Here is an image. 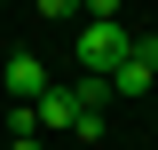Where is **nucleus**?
Returning a JSON list of instances; mask_svg holds the SVG:
<instances>
[{
    "mask_svg": "<svg viewBox=\"0 0 158 150\" xmlns=\"http://www.w3.org/2000/svg\"><path fill=\"white\" fill-rule=\"evenodd\" d=\"M71 134H79V142H103V134H111V119H103V111H79V127H71Z\"/></svg>",
    "mask_w": 158,
    "mask_h": 150,
    "instance_id": "5",
    "label": "nucleus"
},
{
    "mask_svg": "<svg viewBox=\"0 0 158 150\" xmlns=\"http://www.w3.org/2000/svg\"><path fill=\"white\" fill-rule=\"evenodd\" d=\"M135 56H142V63H158V32H135Z\"/></svg>",
    "mask_w": 158,
    "mask_h": 150,
    "instance_id": "8",
    "label": "nucleus"
},
{
    "mask_svg": "<svg viewBox=\"0 0 158 150\" xmlns=\"http://www.w3.org/2000/svg\"><path fill=\"white\" fill-rule=\"evenodd\" d=\"M0 79H8V95H16V103H40V95L56 87V79H48V63H40V56H8V71H0Z\"/></svg>",
    "mask_w": 158,
    "mask_h": 150,
    "instance_id": "2",
    "label": "nucleus"
},
{
    "mask_svg": "<svg viewBox=\"0 0 158 150\" xmlns=\"http://www.w3.org/2000/svg\"><path fill=\"white\" fill-rule=\"evenodd\" d=\"M79 16L87 24H118V0H79Z\"/></svg>",
    "mask_w": 158,
    "mask_h": 150,
    "instance_id": "6",
    "label": "nucleus"
},
{
    "mask_svg": "<svg viewBox=\"0 0 158 150\" xmlns=\"http://www.w3.org/2000/svg\"><path fill=\"white\" fill-rule=\"evenodd\" d=\"M8 150H40V134H8Z\"/></svg>",
    "mask_w": 158,
    "mask_h": 150,
    "instance_id": "9",
    "label": "nucleus"
},
{
    "mask_svg": "<svg viewBox=\"0 0 158 150\" xmlns=\"http://www.w3.org/2000/svg\"><path fill=\"white\" fill-rule=\"evenodd\" d=\"M71 56H79V71H95V79H111L118 63L135 56V32H127V24H79V40H71Z\"/></svg>",
    "mask_w": 158,
    "mask_h": 150,
    "instance_id": "1",
    "label": "nucleus"
},
{
    "mask_svg": "<svg viewBox=\"0 0 158 150\" xmlns=\"http://www.w3.org/2000/svg\"><path fill=\"white\" fill-rule=\"evenodd\" d=\"M40 16H48V24H63V16H79V0H40Z\"/></svg>",
    "mask_w": 158,
    "mask_h": 150,
    "instance_id": "7",
    "label": "nucleus"
},
{
    "mask_svg": "<svg viewBox=\"0 0 158 150\" xmlns=\"http://www.w3.org/2000/svg\"><path fill=\"white\" fill-rule=\"evenodd\" d=\"M150 87H158V63H142V56H127L111 71V95H150Z\"/></svg>",
    "mask_w": 158,
    "mask_h": 150,
    "instance_id": "4",
    "label": "nucleus"
},
{
    "mask_svg": "<svg viewBox=\"0 0 158 150\" xmlns=\"http://www.w3.org/2000/svg\"><path fill=\"white\" fill-rule=\"evenodd\" d=\"M32 111H40V134H71V127H79V95H71V87H48Z\"/></svg>",
    "mask_w": 158,
    "mask_h": 150,
    "instance_id": "3",
    "label": "nucleus"
}]
</instances>
